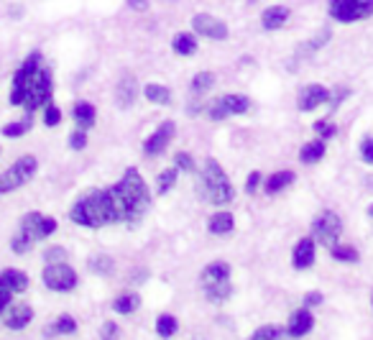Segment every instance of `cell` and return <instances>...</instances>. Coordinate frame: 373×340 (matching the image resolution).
<instances>
[{
  "mask_svg": "<svg viewBox=\"0 0 373 340\" xmlns=\"http://www.w3.org/2000/svg\"><path fill=\"white\" fill-rule=\"evenodd\" d=\"M111 192L115 197V205H118L120 223H138L146 215L149 205H151V195H149L144 177L133 167L126 169L123 179L118 185H113Z\"/></svg>",
  "mask_w": 373,
  "mask_h": 340,
  "instance_id": "cell-1",
  "label": "cell"
},
{
  "mask_svg": "<svg viewBox=\"0 0 373 340\" xmlns=\"http://www.w3.org/2000/svg\"><path fill=\"white\" fill-rule=\"evenodd\" d=\"M69 218L72 223L85 225V228H102L111 223H120L118 205H115L111 189H93L90 195L77 200L69 210Z\"/></svg>",
  "mask_w": 373,
  "mask_h": 340,
  "instance_id": "cell-2",
  "label": "cell"
},
{
  "mask_svg": "<svg viewBox=\"0 0 373 340\" xmlns=\"http://www.w3.org/2000/svg\"><path fill=\"white\" fill-rule=\"evenodd\" d=\"M197 189H200V197H204L207 202L218 205V207L228 205L230 200H233V195H236L228 174L222 171V167L215 162V159H207V162H204L202 174L197 179Z\"/></svg>",
  "mask_w": 373,
  "mask_h": 340,
  "instance_id": "cell-3",
  "label": "cell"
},
{
  "mask_svg": "<svg viewBox=\"0 0 373 340\" xmlns=\"http://www.w3.org/2000/svg\"><path fill=\"white\" fill-rule=\"evenodd\" d=\"M54 230H57V220L54 218H46L41 213H28L23 218V223H21V230L10 240V248H13V254H26L36 240L49 238Z\"/></svg>",
  "mask_w": 373,
  "mask_h": 340,
  "instance_id": "cell-4",
  "label": "cell"
},
{
  "mask_svg": "<svg viewBox=\"0 0 373 340\" xmlns=\"http://www.w3.org/2000/svg\"><path fill=\"white\" fill-rule=\"evenodd\" d=\"M202 290H204V297L210 299V302H222V299L230 297V264L225 261H212L202 269Z\"/></svg>",
  "mask_w": 373,
  "mask_h": 340,
  "instance_id": "cell-5",
  "label": "cell"
},
{
  "mask_svg": "<svg viewBox=\"0 0 373 340\" xmlns=\"http://www.w3.org/2000/svg\"><path fill=\"white\" fill-rule=\"evenodd\" d=\"M51 93H54V82H51V69L49 67H39L31 77V82L26 87V97H23V108L28 113L39 111V108H46L51 100Z\"/></svg>",
  "mask_w": 373,
  "mask_h": 340,
  "instance_id": "cell-6",
  "label": "cell"
},
{
  "mask_svg": "<svg viewBox=\"0 0 373 340\" xmlns=\"http://www.w3.org/2000/svg\"><path fill=\"white\" fill-rule=\"evenodd\" d=\"M39 169V162H36L34 156H23V159H18L8 167V169L0 174V195H8L13 189L23 187L26 182H31Z\"/></svg>",
  "mask_w": 373,
  "mask_h": 340,
  "instance_id": "cell-7",
  "label": "cell"
},
{
  "mask_svg": "<svg viewBox=\"0 0 373 340\" xmlns=\"http://www.w3.org/2000/svg\"><path fill=\"white\" fill-rule=\"evenodd\" d=\"M327 10L338 23H356L373 16V0H330Z\"/></svg>",
  "mask_w": 373,
  "mask_h": 340,
  "instance_id": "cell-8",
  "label": "cell"
},
{
  "mask_svg": "<svg viewBox=\"0 0 373 340\" xmlns=\"http://www.w3.org/2000/svg\"><path fill=\"white\" fill-rule=\"evenodd\" d=\"M41 67V51H31L23 59V64L18 67V72L13 75V90H10V105H23L26 87L31 82L36 69Z\"/></svg>",
  "mask_w": 373,
  "mask_h": 340,
  "instance_id": "cell-9",
  "label": "cell"
},
{
  "mask_svg": "<svg viewBox=\"0 0 373 340\" xmlns=\"http://www.w3.org/2000/svg\"><path fill=\"white\" fill-rule=\"evenodd\" d=\"M312 233L323 246L327 248L338 246V238H340V233H343V220H340L332 210H323V213L312 220Z\"/></svg>",
  "mask_w": 373,
  "mask_h": 340,
  "instance_id": "cell-10",
  "label": "cell"
},
{
  "mask_svg": "<svg viewBox=\"0 0 373 340\" xmlns=\"http://www.w3.org/2000/svg\"><path fill=\"white\" fill-rule=\"evenodd\" d=\"M251 111V100L246 95H222L210 105V118L212 120H225L230 115H243Z\"/></svg>",
  "mask_w": 373,
  "mask_h": 340,
  "instance_id": "cell-11",
  "label": "cell"
},
{
  "mask_svg": "<svg viewBox=\"0 0 373 340\" xmlns=\"http://www.w3.org/2000/svg\"><path fill=\"white\" fill-rule=\"evenodd\" d=\"M44 284L54 292H69L77 287V274L72 266H67L64 261L61 264H49L46 272H44Z\"/></svg>",
  "mask_w": 373,
  "mask_h": 340,
  "instance_id": "cell-12",
  "label": "cell"
},
{
  "mask_svg": "<svg viewBox=\"0 0 373 340\" xmlns=\"http://www.w3.org/2000/svg\"><path fill=\"white\" fill-rule=\"evenodd\" d=\"M192 28L204 39H212V41H225L228 39V26L222 23L220 18L210 16V13H197L192 18Z\"/></svg>",
  "mask_w": 373,
  "mask_h": 340,
  "instance_id": "cell-13",
  "label": "cell"
},
{
  "mask_svg": "<svg viewBox=\"0 0 373 340\" xmlns=\"http://www.w3.org/2000/svg\"><path fill=\"white\" fill-rule=\"evenodd\" d=\"M330 100V90L325 85H305L302 90H299V97H297V105L302 113H309L314 111V108H320V105H325V102Z\"/></svg>",
  "mask_w": 373,
  "mask_h": 340,
  "instance_id": "cell-14",
  "label": "cell"
},
{
  "mask_svg": "<svg viewBox=\"0 0 373 340\" xmlns=\"http://www.w3.org/2000/svg\"><path fill=\"white\" fill-rule=\"evenodd\" d=\"M171 138H174V120H164L162 126L156 128L151 136L146 138V144H144L146 156H159V153L169 146Z\"/></svg>",
  "mask_w": 373,
  "mask_h": 340,
  "instance_id": "cell-15",
  "label": "cell"
},
{
  "mask_svg": "<svg viewBox=\"0 0 373 340\" xmlns=\"http://www.w3.org/2000/svg\"><path fill=\"white\" fill-rule=\"evenodd\" d=\"M34 320V310L28 305H8V312H3V323L10 330H23Z\"/></svg>",
  "mask_w": 373,
  "mask_h": 340,
  "instance_id": "cell-16",
  "label": "cell"
},
{
  "mask_svg": "<svg viewBox=\"0 0 373 340\" xmlns=\"http://www.w3.org/2000/svg\"><path fill=\"white\" fill-rule=\"evenodd\" d=\"M289 16H291V10L287 6H269L261 13V26L266 31H279L281 26L289 21Z\"/></svg>",
  "mask_w": 373,
  "mask_h": 340,
  "instance_id": "cell-17",
  "label": "cell"
},
{
  "mask_svg": "<svg viewBox=\"0 0 373 340\" xmlns=\"http://www.w3.org/2000/svg\"><path fill=\"white\" fill-rule=\"evenodd\" d=\"M291 264H294V269H309V266L314 264V240L312 238H302L297 246H294Z\"/></svg>",
  "mask_w": 373,
  "mask_h": 340,
  "instance_id": "cell-18",
  "label": "cell"
},
{
  "mask_svg": "<svg viewBox=\"0 0 373 340\" xmlns=\"http://www.w3.org/2000/svg\"><path fill=\"white\" fill-rule=\"evenodd\" d=\"M312 325H314L312 312H309L307 307H302V310H297V312L291 315V320H289V335H291V338H302V335H307V332L312 330Z\"/></svg>",
  "mask_w": 373,
  "mask_h": 340,
  "instance_id": "cell-19",
  "label": "cell"
},
{
  "mask_svg": "<svg viewBox=\"0 0 373 340\" xmlns=\"http://www.w3.org/2000/svg\"><path fill=\"white\" fill-rule=\"evenodd\" d=\"M136 95H138V85L133 77H123L118 82V93H115V100H118L120 108H131L133 102H136Z\"/></svg>",
  "mask_w": 373,
  "mask_h": 340,
  "instance_id": "cell-20",
  "label": "cell"
},
{
  "mask_svg": "<svg viewBox=\"0 0 373 340\" xmlns=\"http://www.w3.org/2000/svg\"><path fill=\"white\" fill-rule=\"evenodd\" d=\"M207 228H210L212 236H230L233 228H236V220H233V215L228 210H220V213H215L210 218Z\"/></svg>",
  "mask_w": 373,
  "mask_h": 340,
  "instance_id": "cell-21",
  "label": "cell"
},
{
  "mask_svg": "<svg viewBox=\"0 0 373 340\" xmlns=\"http://www.w3.org/2000/svg\"><path fill=\"white\" fill-rule=\"evenodd\" d=\"M0 287H6L10 292H26L28 276L23 272H18V269H6V272L0 274Z\"/></svg>",
  "mask_w": 373,
  "mask_h": 340,
  "instance_id": "cell-22",
  "label": "cell"
},
{
  "mask_svg": "<svg viewBox=\"0 0 373 340\" xmlns=\"http://www.w3.org/2000/svg\"><path fill=\"white\" fill-rule=\"evenodd\" d=\"M75 120H77V126L79 128H93L95 126V120H97V113H95V105L93 102H77L75 105Z\"/></svg>",
  "mask_w": 373,
  "mask_h": 340,
  "instance_id": "cell-23",
  "label": "cell"
},
{
  "mask_svg": "<svg viewBox=\"0 0 373 340\" xmlns=\"http://www.w3.org/2000/svg\"><path fill=\"white\" fill-rule=\"evenodd\" d=\"M325 156V138H317V141H309V144L302 146L299 151V162L302 164H317Z\"/></svg>",
  "mask_w": 373,
  "mask_h": 340,
  "instance_id": "cell-24",
  "label": "cell"
},
{
  "mask_svg": "<svg viewBox=\"0 0 373 340\" xmlns=\"http://www.w3.org/2000/svg\"><path fill=\"white\" fill-rule=\"evenodd\" d=\"M171 49H174V54H179V57H192L197 51V39L192 34H177L174 39H171Z\"/></svg>",
  "mask_w": 373,
  "mask_h": 340,
  "instance_id": "cell-25",
  "label": "cell"
},
{
  "mask_svg": "<svg viewBox=\"0 0 373 340\" xmlns=\"http://www.w3.org/2000/svg\"><path fill=\"white\" fill-rule=\"evenodd\" d=\"M144 95H146V100L153 102V105H169L171 102V90L166 85H156V82H151V85L144 87Z\"/></svg>",
  "mask_w": 373,
  "mask_h": 340,
  "instance_id": "cell-26",
  "label": "cell"
},
{
  "mask_svg": "<svg viewBox=\"0 0 373 340\" xmlns=\"http://www.w3.org/2000/svg\"><path fill=\"white\" fill-rule=\"evenodd\" d=\"M138 305H141V297H138L136 292H126V294H120L115 302H113V310L120 312V315H131V312H136Z\"/></svg>",
  "mask_w": 373,
  "mask_h": 340,
  "instance_id": "cell-27",
  "label": "cell"
},
{
  "mask_svg": "<svg viewBox=\"0 0 373 340\" xmlns=\"http://www.w3.org/2000/svg\"><path fill=\"white\" fill-rule=\"evenodd\" d=\"M291 182H294V171H276V174H271V177L266 179V192L276 195L281 189H287Z\"/></svg>",
  "mask_w": 373,
  "mask_h": 340,
  "instance_id": "cell-28",
  "label": "cell"
},
{
  "mask_svg": "<svg viewBox=\"0 0 373 340\" xmlns=\"http://www.w3.org/2000/svg\"><path fill=\"white\" fill-rule=\"evenodd\" d=\"M332 31L330 28H323V31H317V36H312L307 44H302V49H299V57H309V54H314V51H320L325 46V44L330 41Z\"/></svg>",
  "mask_w": 373,
  "mask_h": 340,
  "instance_id": "cell-29",
  "label": "cell"
},
{
  "mask_svg": "<svg viewBox=\"0 0 373 340\" xmlns=\"http://www.w3.org/2000/svg\"><path fill=\"white\" fill-rule=\"evenodd\" d=\"M177 174H179V169L177 167H169V169H164L159 177H156V192L159 195H166L174 185H177Z\"/></svg>",
  "mask_w": 373,
  "mask_h": 340,
  "instance_id": "cell-30",
  "label": "cell"
},
{
  "mask_svg": "<svg viewBox=\"0 0 373 340\" xmlns=\"http://www.w3.org/2000/svg\"><path fill=\"white\" fill-rule=\"evenodd\" d=\"M75 330H77V323L67 315L59 317V320H54V323L46 328V332H49V335H72Z\"/></svg>",
  "mask_w": 373,
  "mask_h": 340,
  "instance_id": "cell-31",
  "label": "cell"
},
{
  "mask_svg": "<svg viewBox=\"0 0 373 340\" xmlns=\"http://www.w3.org/2000/svg\"><path fill=\"white\" fill-rule=\"evenodd\" d=\"M34 126V120H31V115H26L23 120H18V123H8V126L3 128V136L6 138H18L23 136V133H28V128Z\"/></svg>",
  "mask_w": 373,
  "mask_h": 340,
  "instance_id": "cell-32",
  "label": "cell"
},
{
  "mask_svg": "<svg viewBox=\"0 0 373 340\" xmlns=\"http://www.w3.org/2000/svg\"><path fill=\"white\" fill-rule=\"evenodd\" d=\"M212 85H215V75H212V72H197V75L192 77V93L195 95L207 93Z\"/></svg>",
  "mask_w": 373,
  "mask_h": 340,
  "instance_id": "cell-33",
  "label": "cell"
},
{
  "mask_svg": "<svg viewBox=\"0 0 373 340\" xmlns=\"http://www.w3.org/2000/svg\"><path fill=\"white\" fill-rule=\"evenodd\" d=\"M177 328H179L177 317H171V315H162L156 320V332H159V338H171V335L177 332Z\"/></svg>",
  "mask_w": 373,
  "mask_h": 340,
  "instance_id": "cell-34",
  "label": "cell"
},
{
  "mask_svg": "<svg viewBox=\"0 0 373 340\" xmlns=\"http://www.w3.org/2000/svg\"><path fill=\"white\" fill-rule=\"evenodd\" d=\"M281 328L279 325H263L251 335V340H281Z\"/></svg>",
  "mask_w": 373,
  "mask_h": 340,
  "instance_id": "cell-35",
  "label": "cell"
},
{
  "mask_svg": "<svg viewBox=\"0 0 373 340\" xmlns=\"http://www.w3.org/2000/svg\"><path fill=\"white\" fill-rule=\"evenodd\" d=\"M332 258H338V261H358V251L356 248H350V246H332Z\"/></svg>",
  "mask_w": 373,
  "mask_h": 340,
  "instance_id": "cell-36",
  "label": "cell"
},
{
  "mask_svg": "<svg viewBox=\"0 0 373 340\" xmlns=\"http://www.w3.org/2000/svg\"><path fill=\"white\" fill-rule=\"evenodd\" d=\"M85 146H87V131L85 128H77L75 133L69 136V149H72V151H82Z\"/></svg>",
  "mask_w": 373,
  "mask_h": 340,
  "instance_id": "cell-37",
  "label": "cell"
},
{
  "mask_svg": "<svg viewBox=\"0 0 373 340\" xmlns=\"http://www.w3.org/2000/svg\"><path fill=\"white\" fill-rule=\"evenodd\" d=\"M312 128H314V133H317V136H320V138H325V141L335 136V131H338V128L332 126L330 120H317V123H314Z\"/></svg>",
  "mask_w": 373,
  "mask_h": 340,
  "instance_id": "cell-38",
  "label": "cell"
},
{
  "mask_svg": "<svg viewBox=\"0 0 373 340\" xmlns=\"http://www.w3.org/2000/svg\"><path fill=\"white\" fill-rule=\"evenodd\" d=\"M174 167H177V169H184V171H197L195 159H192L186 151H179L177 156H174Z\"/></svg>",
  "mask_w": 373,
  "mask_h": 340,
  "instance_id": "cell-39",
  "label": "cell"
},
{
  "mask_svg": "<svg viewBox=\"0 0 373 340\" xmlns=\"http://www.w3.org/2000/svg\"><path fill=\"white\" fill-rule=\"evenodd\" d=\"M345 97H350V90H348V87H335V93H330V100H327L330 111H338L340 102L345 100Z\"/></svg>",
  "mask_w": 373,
  "mask_h": 340,
  "instance_id": "cell-40",
  "label": "cell"
},
{
  "mask_svg": "<svg viewBox=\"0 0 373 340\" xmlns=\"http://www.w3.org/2000/svg\"><path fill=\"white\" fill-rule=\"evenodd\" d=\"M61 120V111L57 108V105H46V111H44V126H57Z\"/></svg>",
  "mask_w": 373,
  "mask_h": 340,
  "instance_id": "cell-41",
  "label": "cell"
},
{
  "mask_svg": "<svg viewBox=\"0 0 373 340\" xmlns=\"http://www.w3.org/2000/svg\"><path fill=\"white\" fill-rule=\"evenodd\" d=\"M361 159L373 167V136H368V138L361 141Z\"/></svg>",
  "mask_w": 373,
  "mask_h": 340,
  "instance_id": "cell-42",
  "label": "cell"
},
{
  "mask_svg": "<svg viewBox=\"0 0 373 340\" xmlns=\"http://www.w3.org/2000/svg\"><path fill=\"white\" fill-rule=\"evenodd\" d=\"M120 338V330L115 323H105L100 328V340H118Z\"/></svg>",
  "mask_w": 373,
  "mask_h": 340,
  "instance_id": "cell-43",
  "label": "cell"
},
{
  "mask_svg": "<svg viewBox=\"0 0 373 340\" xmlns=\"http://www.w3.org/2000/svg\"><path fill=\"white\" fill-rule=\"evenodd\" d=\"M67 258V251L64 248H49V254H46V261L49 264H61Z\"/></svg>",
  "mask_w": 373,
  "mask_h": 340,
  "instance_id": "cell-44",
  "label": "cell"
},
{
  "mask_svg": "<svg viewBox=\"0 0 373 340\" xmlns=\"http://www.w3.org/2000/svg\"><path fill=\"white\" fill-rule=\"evenodd\" d=\"M10 297H13V292L6 290V287H0V312H3V310H8Z\"/></svg>",
  "mask_w": 373,
  "mask_h": 340,
  "instance_id": "cell-45",
  "label": "cell"
},
{
  "mask_svg": "<svg viewBox=\"0 0 373 340\" xmlns=\"http://www.w3.org/2000/svg\"><path fill=\"white\" fill-rule=\"evenodd\" d=\"M258 185H261V174H258V171H254V174L248 177V182H246V189H248V192H256V187H258Z\"/></svg>",
  "mask_w": 373,
  "mask_h": 340,
  "instance_id": "cell-46",
  "label": "cell"
},
{
  "mask_svg": "<svg viewBox=\"0 0 373 340\" xmlns=\"http://www.w3.org/2000/svg\"><path fill=\"white\" fill-rule=\"evenodd\" d=\"M90 266L100 274V269H111V258H93V261H90Z\"/></svg>",
  "mask_w": 373,
  "mask_h": 340,
  "instance_id": "cell-47",
  "label": "cell"
},
{
  "mask_svg": "<svg viewBox=\"0 0 373 340\" xmlns=\"http://www.w3.org/2000/svg\"><path fill=\"white\" fill-rule=\"evenodd\" d=\"M126 6L133 10H146L149 8V0H126Z\"/></svg>",
  "mask_w": 373,
  "mask_h": 340,
  "instance_id": "cell-48",
  "label": "cell"
},
{
  "mask_svg": "<svg viewBox=\"0 0 373 340\" xmlns=\"http://www.w3.org/2000/svg\"><path fill=\"white\" fill-rule=\"evenodd\" d=\"M323 302V294H317V292H312V294H307L305 297V305L312 307V305H320Z\"/></svg>",
  "mask_w": 373,
  "mask_h": 340,
  "instance_id": "cell-49",
  "label": "cell"
},
{
  "mask_svg": "<svg viewBox=\"0 0 373 340\" xmlns=\"http://www.w3.org/2000/svg\"><path fill=\"white\" fill-rule=\"evenodd\" d=\"M368 215H371V218H373V205H371V210H368Z\"/></svg>",
  "mask_w": 373,
  "mask_h": 340,
  "instance_id": "cell-50",
  "label": "cell"
}]
</instances>
